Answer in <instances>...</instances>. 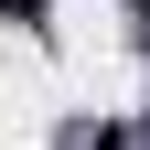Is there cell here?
<instances>
[{
  "label": "cell",
  "mask_w": 150,
  "mask_h": 150,
  "mask_svg": "<svg viewBox=\"0 0 150 150\" xmlns=\"http://www.w3.org/2000/svg\"><path fill=\"white\" fill-rule=\"evenodd\" d=\"M0 11H43V0H0Z\"/></svg>",
  "instance_id": "obj_1"
}]
</instances>
